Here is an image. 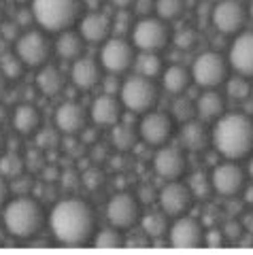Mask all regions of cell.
<instances>
[{
	"mask_svg": "<svg viewBox=\"0 0 253 255\" xmlns=\"http://www.w3.org/2000/svg\"><path fill=\"white\" fill-rule=\"evenodd\" d=\"M55 140H58L55 132H47V130H43V132H38L36 145L41 147V149H45V147H53V145H55Z\"/></svg>",
	"mask_w": 253,
	"mask_h": 255,
	"instance_id": "cell-41",
	"label": "cell"
},
{
	"mask_svg": "<svg viewBox=\"0 0 253 255\" xmlns=\"http://www.w3.org/2000/svg\"><path fill=\"white\" fill-rule=\"evenodd\" d=\"M247 13L251 15V19H253V0H249V9H247Z\"/></svg>",
	"mask_w": 253,
	"mask_h": 255,
	"instance_id": "cell-53",
	"label": "cell"
},
{
	"mask_svg": "<svg viewBox=\"0 0 253 255\" xmlns=\"http://www.w3.org/2000/svg\"><path fill=\"white\" fill-rule=\"evenodd\" d=\"M64 73H62L60 68L51 66V64H45V66H41V70H38L36 75V87L38 92H41L43 96H47V98H55V96H60L62 92H64Z\"/></svg>",
	"mask_w": 253,
	"mask_h": 255,
	"instance_id": "cell-25",
	"label": "cell"
},
{
	"mask_svg": "<svg viewBox=\"0 0 253 255\" xmlns=\"http://www.w3.org/2000/svg\"><path fill=\"white\" fill-rule=\"evenodd\" d=\"M226 113V98L215 90H204L196 100V117L202 122H217Z\"/></svg>",
	"mask_w": 253,
	"mask_h": 255,
	"instance_id": "cell-24",
	"label": "cell"
},
{
	"mask_svg": "<svg viewBox=\"0 0 253 255\" xmlns=\"http://www.w3.org/2000/svg\"><path fill=\"white\" fill-rule=\"evenodd\" d=\"M51 43L45 36V32L28 30L15 41V53L21 58V62L30 68H41L51 58Z\"/></svg>",
	"mask_w": 253,
	"mask_h": 255,
	"instance_id": "cell-9",
	"label": "cell"
},
{
	"mask_svg": "<svg viewBox=\"0 0 253 255\" xmlns=\"http://www.w3.org/2000/svg\"><path fill=\"white\" fill-rule=\"evenodd\" d=\"M226 94H228V98H232L236 102H243V100L251 98V81H249V77L234 75L230 79H226Z\"/></svg>",
	"mask_w": 253,
	"mask_h": 255,
	"instance_id": "cell-33",
	"label": "cell"
},
{
	"mask_svg": "<svg viewBox=\"0 0 253 255\" xmlns=\"http://www.w3.org/2000/svg\"><path fill=\"white\" fill-rule=\"evenodd\" d=\"M132 45L136 47L138 51H160L168 45V38H170V32L166 21L160 17H140L136 23L132 26Z\"/></svg>",
	"mask_w": 253,
	"mask_h": 255,
	"instance_id": "cell-7",
	"label": "cell"
},
{
	"mask_svg": "<svg viewBox=\"0 0 253 255\" xmlns=\"http://www.w3.org/2000/svg\"><path fill=\"white\" fill-rule=\"evenodd\" d=\"M4 117H6V109L0 107V122H4Z\"/></svg>",
	"mask_w": 253,
	"mask_h": 255,
	"instance_id": "cell-51",
	"label": "cell"
},
{
	"mask_svg": "<svg viewBox=\"0 0 253 255\" xmlns=\"http://www.w3.org/2000/svg\"><path fill=\"white\" fill-rule=\"evenodd\" d=\"M81 0H32V17L45 32L70 30L79 21L81 13Z\"/></svg>",
	"mask_w": 253,
	"mask_h": 255,
	"instance_id": "cell-4",
	"label": "cell"
},
{
	"mask_svg": "<svg viewBox=\"0 0 253 255\" xmlns=\"http://www.w3.org/2000/svg\"><path fill=\"white\" fill-rule=\"evenodd\" d=\"M136 47L132 41H126L124 36H111L100 47V64L102 68L111 75H122L126 70L134 66V58H136Z\"/></svg>",
	"mask_w": 253,
	"mask_h": 255,
	"instance_id": "cell-8",
	"label": "cell"
},
{
	"mask_svg": "<svg viewBox=\"0 0 253 255\" xmlns=\"http://www.w3.org/2000/svg\"><path fill=\"white\" fill-rule=\"evenodd\" d=\"M134 11H136L140 17H147L151 11H155V0H134Z\"/></svg>",
	"mask_w": 253,
	"mask_h": 255,
	"instance_id": "cell-39",
	"label": "cell"
},
{
	"mask_svg": "<svg viewBox=\"0 0 253 255\" xmlns=\"http://www.w3.org/2000/svg\"><path fill=\"white\" fill-rule=\"evenodd\" d=\"M179 140H181V147L185 151H204L211 142V130L204 126L202 119H192V122H185L183 128L179 132Z\"/></svg>",
	"mask_w": 253,
	"mask_h": 255,
	"instance_id": "cell-22",
	"label": "cell"
},
{
	"mask_svg": "<svg viewBox=\"0 0 253 255\" xmlns=\"http://www.w3.org/2000/svg\"><path fill=\"white\" fill-rule=\"evenodd\" d=\"M175 43H177L179 49H192V47L196 45V34H194V30L179 32V34L175 36Z\"/></svg>",
	"mask_w": 253,
	"mask_h": 255,
	"instance_id": "cell-38",
	"label": "cell"
},
{
	"mask_svg": "<svg viewBox=\"0 0 253 255\" xmlns=\"http://www.w3.org/2000/svg\"><path fill=\"white\" fill-rule=\"evenodd\" d=\"M4 232H6L4 226H0V245H2V241H4Z\"/></svg>",
	"mask_w": 253,
	"mask_h": 255,
	"instance_id": "cell-52",
	"label": "cell"
},
{
	"mask_svg": "<svg viewBox=\"0 0 253 255\" xmlns=\"http://www.w3.org/2000/svg\"><path fill=\"white\" fill-rule=\"evenodd\" d=\"M157 200H160L162 211L168 217H181V215H185L192 209L194 194L187 183H181L179 179H175V181H166V185L157 194Z\"/></svg>",
	"mask_w": 253,
	"mask_h": 255,
	"instance_id": "cell-12",
	"label": "cell"
},
{
	"mask_svg": "<svg viewBox=\"0 0 253 255\" xmlns=\"http://www.w3.org/2000/svg\"><path fill=\"white\" fill-rule=\"evenodd\" d=\"M136 138L138 134L136 130L130 126V124H122L117 122L113 126V130H111V142H113V147L117 151H130L136 147Z\"/></svg>",
	"mask_w": 253,
	"mask_h": 255,
	"instance_id": "cell-30",
	"label": "cell"
},
{
	"mask_svg": "<svg viewBox=\"0 0 253 255\" xmlns=\"http://www.w3.org/2000/svg\"><path fill=\"white\" fill-rule=\"evenodd\" d=\"M140 217V204L128 191H120L109 200L107 204V219L111 226L120 228V230H128Z\"/></svg>",
	"mask_w": 253,
	"mask_h": 255,
	"instance_id": "cell-14",
	"label": "cell"
},
{
	"mask_svg": "<svg viewBox=\"0 0 253 255\" xmlns=\"http://www.w3.org/2000/svg\"><path fill=\"white\" fill-rule=\"evenodd\" d=\"M120 100L124 109H128L130 113L145 115L147 111H151L155 100H157V85L153 79L136 75L128 77L120 87Z\"/></svg>",
	"mask_w": 253,
	"mask_h": 255,
	"instance_id": "cell-5",
	"label": "cell"
},
{
	"mask_svg": "<svg viewBox=\"0 0 253 255\" xmlns=\"http://www.w3.org/2000/svg\"><path fill=\"white\" fill-rule=\"evenodd\" d=\"M111 32H113V21L107 13L90 11L85 17L79 19V34L90 45L105 43L107 38H111Z\"/></svg>",
	"mask_w": 253,
	"mask_h": 255,
	"instance_id": "cell-20",
	"label": "cell"
},
{
	"mask_svg": "<svg viewBox=\"0 0 253 255\" xmlns=\"http://www.w3.org/2000/svg\"><path fill=\"white\" fill-rule=\"evenodd\" d=\"M140 228H143V234L147 238H162L168 234V215L164 211H151L143 215L140 219Z\"/></svg>",
	"mask_w": 253,
	"mask_h": 255,
	"instance_id": "cell-29",
	"label": "cell"
},
{
	"mask_svg": "<svg viewBox=\"0 0 253 255\" xmlns=\"http://www.w3.org/2000/svg\"><path fill=\"white\" fill-rule=\"evenodd\" d=\"M92 245L98 247V249H120L126 245V238L122 236V230L111 226V228H102L96 230V234L92 238Z\"/></svg>",
	"mask_w": 253,
	"mask_h": 255,
	"instance_id": "cell-31",
	"label": "cell"
},
{
	"mask_svg": "<svg viewBox=\"0 0 253 255\" xmlns=\"http://www.w3.org/2000/svg\"><path fill=\"white\" fill-rule=\"evenodd\" d=\"M211 183H213V191L226 198H234L239 196L245 189L247 183V172H245L234 159H228L224 164H217L211 172Z\"/></svg>",
	"mask_w": 253,
	"mask_h": 255,
	"instance_id": "cell-11",
	"label": "cell"
},
{
	"mask_svg": "<svg viewBox=\"0 0 253 255\" xmlns=\"http://www.w3.org/2000/svg\"><path fill=\"white\" fill-rule=\"evenodd\" d=\"M189 83H192V73H189L187 68L179 66V64H175V66H168L162 73V87L168 94H172V96L183 94L189 87Z\"/></svg>",
	"mask_w": 253,
	"mask_h": 255,
	"instance_id": "cell-27",
	"label": "cell"
},
{
	"mask_svg": "<svg viewBox=\"0 0 253 255\" xmlns=\"http://www.w3.org/2000/svg\"><path fill=\"white\" fill-rule=\"evenodd\" d=\"M70 81L75 87L88 92L94 90L100 81H102V64L98 60L90 58V55H81L73 62V68H70Z\"/></svg>",
	"mask_w": 253,
	"mask_h": 255,
	"instance_id": "cell-21",
	"label": "cell"
},
{
	"mask_svg": "<svg viewBox=\"0 0 253 255\" xmlns=\"http://www.w3.org/2000/svg\"><path fill=\"white\" fill-rule=\"evenodd\" d=\"M2 226L13 238H32L45 226V211L34 198L19 196L4 206Z\"/></svg>",
	"mask_w": 253,
	"mask_h": 255,
	"instance_id": "cell-3",
	"label": "cell"
},
{
	"mask_svg": "<svg viewBox=\"0 0 253 255\" xmlns=\"http://www.w3.org/2000/svg\"><path fill=\"white\" fill-rule=\"evenodd\" d=\"M243 226H245V230H247V232H251V234H253V211H249L247 215H245Z\"/></svg>",
	"mask_w": 253,
	"mask_h": 255,
	"instance_id": "cell-46",
	"label": "cell"
},
{
	"mask_svg": "<svg viewBox=\"0 0 253 255\" xmlns=\"http://www.w3.org/2000/svg\"><path fill=\"white\" fill-rule=\"evenodd\" d=\"M23 68H26V64L21 62V58L17 53H4L2 58H0V70H2V75L9 79V81H15V79H19Z\"/></svg>",
	"mask_w": 253,
	"mask_h": 255,
	"instance_id": "cell-34",
	"label": "cell"
},
{
	"mask_svg": "<svg viewBox=\"0 0 253 255\" xmlns=\"http://www.w3.org/2000/svg\"><path fill=\"white\" fill-rule=\"evenodd\" d=\"M26 164H28L32 170L41 168V151H38V149H30L28 155H26Z\"/></svg>",
	"mask_w": 253,
	"mask_h": 255,
	"instance_id": "cell-42",
	"label": "cell"
},
{
	"mask_svg": "<svg viewBox=\"0 0 253 255\" xmlns=\"http://www.w3.org/2000/svg\"><path fill=\"white\" fill-rule=\"evenodd\" d=\"M134 70L136 75H143L149 79L162 77L164 68H162V58L155 51H138L134 58Z\"/></svg>",
	"mask_w": 253,
	"mask_h": 255,
	"instance_id": "cell-28",
	"label": "cell"
},
{
	"mask_svg": "<svg viewBox=\"0 0 253 255\" xmlns=\"http://www.w3.org/2000/svg\"><path fill=\"white\" fill-rule=\"evenodd\" d=\"M189 189H192L194 198H209V194L213 191V183H211V174L204 172H194L187 181Z\"/></svg>",
	"mask_w": 253,
	"mask_h": 255,
	"instance_id": "cell-36",
	"label": "cell"
},
{
	"mask_svg": "<svg viewBox=\"0 0 253 255\" xmlns=\"http://www.w3.org/2000/svg\"><path fill=\"white\" fill-rule=\"evenodd\" d=\"M122 109H124V105L115 94L102 92L92 102L90 117H92V122L100 128H113L122 119Z\"/></svg>",
	"mask_w": 253,
	"mask_h": 255,
	"instance_id": "cell-19",
	"label": "cell"
},
{
	"mask_svg": "<svg viewBox=\"0 0 253 255\" xmlns=\"http://www.w3.org/2000/svg\"><path fill=\"white\" fill-rule=\"evenodd\" d=\"M0 34H2L4 41H17V23L15 21H4L2 26H0Z\"/></svg>",
	"mask_w": 253,
	"mask_h": 255,
	"instance_id": "cell-40",
	"label": "cell"
},
{
	"mask_svg": "<svg viewBox=\"0 0 253 255\" xmlns=\"http://www.w3.org/2000/svg\"><path fill=\"white\" fill-rule=\"evenodd\" d=\"M83 47H85V38L73 30L60 32L58 38H55V53L66 62H75L77 58H81Z\"/></svg>",
	"mask_w": 253,
	"mask_h": 255,
	"instance_id": "cell-26",
	"label": "cell"
},
{
	"mask_svg": "<svg viewBox=\"0 0 253 255\" xmlns=\"http://www.w3.org/2000/svg\"><path fill=\"white\" fill-rule=\"evenodd\" d=\"M6 83H9V79L2 75V70H0V98L6 94Z\"/></svg>",
	"mask_w": 253,
	"mask_h": 255,
	"instance_id": "cell-47",
	"label": "cell"
},
{
	"mask_svg": "<svg viewBox=\"0 0 253 255\" xmlns=\"http://www.w3.org/2000/svg\"><path fill=\"white\" fill-rule=\"evenodd\" d=\"M247 21V9L241 0H217L211 9V23L221 34H239Z\"/></svg>",
	"mask_w": 253,
	"mask_h": 255,
	"instance_id": "cell-10",
	"label": "cell"
},
{
	"mask_svg": "<svg viewBox=\"0 0 253 255\" xmlns=\"http://www.w3.org/2000/svg\"><path fill=\"white\" fill-rule=\"evenodd\" d=\"M2 151H4V136H2V132H0V155H2Z\"/></svg>",
	"mask_w": 253,
	"mask_h": 255,
	"instance_id": "cell-50",
	"label": "cell"
},
{
	"mask_svg": "<svg viewBox=\"0 0 253 255\" xmlns=\"http://www.w3.org/2000/svg\"><path fill=\"white\" fill-rule=\"evenodd\" d=\"M251 98H253V83H251Z\"/></svg>",
	"mask_w": 253,
	"mask_h": 255,
	"instance_id": "cell-55",
	"label": "cell"
},
{
	"mask_svg": "<svg viewBox=\"0 0 253 255\" xmlns=\"http://www.w3.org/2000/svg\"><path fill=\"white\" fill-rule=\"evenodd\" d=\"M185 9V0H155V13L164 21L177 19Z\"/></svg>",
	"mask_w": 253,
	"mask_h": 255,
	"instance_id": "cell-35",
	"label": "cell"
},
{
	"mask_svg": "<svg viewBox=\"0 0 253 255\" xmlns=\"http://www.w3.org/2000/svg\"><path fill=\"white\" fill-rule=\"evenodd\" d=\"M23 168H26V159L21 155L13 153V151H6V153L0 155V174H2L4 179L15 181L23 174Z\"/></svg>",
	"mask_w": 253,
	"mask_h": 255,
	"instance_id": "cell-32",
	"label": "cell"
},
{
	"mask_svg": "<svg viewBox=\"0 0 253 255\" xmlns=\"http://www.w3.org/2000/svg\"><path fill=\"white\" fill-rule=\"evenodd\" d=\"M138 134L147 145L153 147H162L168 142L170 134H172V117L164 111H147L140 119L138 126Z\"/></svg>",
	"mask_w": 253,
	"mask_h": 255,
	"instance_id": "cell-16",
	"label": "cell"
},
{
	"mask_svg": "<svg viewBox=\"0 0 253 255\" xmlns=\"http://www.w3.org/2000/svg\"><path fill=\"white\" fill-rule=\"evenodd\" d=\"M249 177L253 179V159H251V162H249Z\"/></svg>",
	"mask_w": 253,
	"mask_h": 255,
	"instance_id": "cell-54",
	"label": "cell"
},
{
	"mask_svg": "<svg viewBox=\"0 0 253 255\" xmlns=\"http://www.w3.org/2000/svg\"><path fill=\"white\" fill-rule=\"evenodd\" d=\"M172 119H177L181 124L196 119V102L187 98H177L175 105H172Z\"/></svg>",
	"mask_w": 253,
	"mask_h": 255,
	"instance_id": "cell-37",
	"label": "cell"
},
{
	"mask_svg": "<svg viewBox=\"0 0 253 255\" xmlns=\"http://www.w3.org/2000/svg\"><path fill=\"white\" fill-rule=\"evenodd\" d=\"M187 168L185 149L181 145H162L153 155V170L164 181L181 179Z\"/></svg>",
	"mask_w": 253,
	"mask_h": 255,
	"instance_id": "cell-13",
	"label": "cell"
},
{
	"mask_svg": "<svg viewBox=\"0 0 253 255\" xmlns=\"http://www.w3.org/2000/svg\"><path fill=\"white\" fill-rule=\"evenodd\" d=\"M9 191H11V185H9V179H4L2 174H0V206L6 202V198H9Z\"/></svg>",
	"mask_w": 253,
	"mask_h": 255,
	"instance_id": "cell-43",
	"label": "cell"
},
{
	"mask_svg": "<svg viewBox=\"0 0 253 255\" xmlns=\"http://www.w3.org/2000/svg\"><path fill=\"white\" fill-rule=\"evenodd\" d=\"M81 2H83L85 6H88L90 11H96L98 6H100V2H102V0H81Z\"/></svg>",
	"mask_w": 253,
	"mask_h": 255,
	"instance_id": "cell-48",
	"label": "cell"
},
{
	"mask_svg": "<svg viewBox=\"0 0 253 255\" xmlns=\"http://www.w3.org/2000/svg\"><path fill=\"white\" fill-rule=\"evenodd\" d=\"M228 62L236 75L253 77V32H239L228 51Z\"/></svg>",
	"mask_w": 253,
	"mask_h": 255,
	"instance_id": "cell-17",
	"label": "cell"
},
{
	"mask_svg": "<svg viewBox=\"0 0 253 255\" xmlns=\"http://www.w3.org/2000/svg\"><path fill=\"white\" fill-rule=\"evenodd\" d=\"M168 241L175 249H198L204 243V228L198 219L181 215L168 228Z\"/></svg>",
	"mask_w": 253,
	"mask_h": 255,
	"instance_id": "cell-15",
	"label": "cell"
},
{
	"mask_svg": "<svg viewBox=\"0 0 253 255\" xmlns=\"http://www.w3.org/2000/svg\"><path fill=\"white\" fill-rule=\"evenodd\" d=\"M6 43H9V41H4V38L0 36V58H2L4 53H9V51H6Z\"/></svg>",
	"mask_w": 253,
	"mask_h": 255,
	"instance_id": "cell-49",
	"label": "cell"
},
{
	"mask_svg": "<svg viewBox=\"0 0 253 255\" xmlns=\"http://www.w3.org/2000/svg\"><path fill=\"white\" fill-rule=\"evenodd\" d=\"M55 128L66 136H77L88 128V111L75 100L62 102L55 111Z\"/></svg>",
	"mask_w": 253,
	"mask_h": 255,
	"instance_id": "cell-18",
	"label": "cell"
},
{
	"mask_svg": "<svg viewBox=\"0 0 253 255\" xmlns=\"http://www.w3.org/2000/svg\"><path fill=\"white\" fill-rule=\"evenodd\" d=\"M192 81L202 90H215L217 85L226 83L230 73V62L219 51H202L192 64Z\"/></svg>",
	"mask_w": 253,
	"mask_h": 255,
	"instance_id": "cell-6",
	"label": "cell"
},
{
	"mask_svg": "<svg viewBox=\"0 0 253 255\" xmlns=\"http://www.w3.org/2000/svg\"><path fill=\"white\" fill-rule=\"evenodd\" d=\"M113 6H117V9H130V6L134 4V0H109Z\"/></svg>",
	"mask_w": 253,
	"mask_h": 255,
	"instance_id": "cell-45",
	"label": "cell"
},
{
	"mask_svg": "<svg viewBox=\"0 0 253 255\" xmlns=\"http://www.w3.org/2000/svg\"><path fill=\"white\" fill-rule=\"evenodd\" d=\"M211 142L226 159H245L253 153V117L247 113H224L211 130Z\"/></svg>",
	"mask_w": 253,
	"mask_h": 255,
	"instance_id": "cell-2",
	"label": "cell"
},
{
	"mask_svg": "<svg viewBox=\"0 0 253 255\" xmlns=\"http://www.w3.org/2000/svg\"><path fill=\"white\" fill-rule=\"evenodd\" d=\"M83 183H88L90 187H96L98 183H102V174H100V172H96V170H92V172H88V174H85Z\"/></svg>",
	"mask_w": 253,
	"mask_h": 255,
	"instance_id": "cell-44",
	"label": "cell"
},
{
	"mask_svg": "<svg viewBox=\"0 0 253 255\" xmlns=\"http://www.w3.org/2000/svg\"><path fill=\"white\" fill-rule=\"evenodd\" d=\"M11 124H13V130L17 134L30 136V134H36L38 128H41V113H38V109L34 105L23 102V105H17L13 109Z\"/></svg>",
	"mask_w": 253,
	"mask_h": 255,
	"instance_id": "cell-23",
	"label": "cell"
},
{
	"mask_svg": "<svg viewBox=\"0 0 253 255\" xmlns=\"http://www.w3.org/2000/svg\"><path fill=\"white\" fill-rule=\"evenodd\" d=\"M49 230L60 245L83 247L96 234V213L81 198H64L49 213Z\"/></svg>",
	"mask_w": 253,
	"mask_h": 255,
	"instance_id": "cell-1",
	"label": "cell"
}]
</instances>
